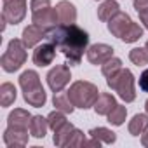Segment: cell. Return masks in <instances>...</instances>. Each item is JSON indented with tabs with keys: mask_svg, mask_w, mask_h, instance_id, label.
Wrapping results in <instances>:
<instances>
[{
	"mask_svg": "<svg viewBox=\"0 0 148 148\" xmlns=\"http://www.w3.org/2000/svg\"><path fill=\"white\" fill-rule=\"evenodd\" d=\"M45 40L52 42L63 52L70 66L80 64L84 52L89 49V33L77 25H56L47 30Z\"/></svg>",
	"mask_w": 148,
	"mask_h": 148,
	"instance_id": "6da1fadb",
	"label": "cell"
},
{
	"mask_svg": "<svg viewBox=\"0 0 148 148\" xmlns=\"http://www.w3.org/2000/svg\"><path fill=\"white\" fill-rule=\"evenodd\" d=\"M19 87L23 91V98L30 106L42 108L47 101V92L40 84V75L35 70H25L19 75Z\"/></svg>",
	"mask_w": 148,
	"mask_h": 148,
	"instance_id": "7a4b0ae2",
	"label": "cell"
},
{
	"mask_svg": "<svg viewBox=\"0 0 148 148\" xmlns=\"http://www.w3.org/2000/svg\"><path fill=\"white\" fill-rule=\"evenodd\" d=\"M66 92H68V98L71 99V103L75 105V108H82V110L94 106L96 99L99 98L98 86H94L92 82H87V80L73 82Z\"/></svg>",
	"mask_w": 148,
	"mask_h": 148,
	"instance_id": "3957f363",
	"label": "cell"
},
{
	"mask_svg": "<svg viewBox=\"0 0 148 148\" xmlns=\"http://www.w3.org/2000/svg\"><path fill=\"white\" fill-rule=\"evenodd\" d=\"M106 84L112 91L119 94V98L125 103H132L136 99V87H134V75L127 68L119 70L115 75L106 79Z\"/></svg>",
	"mask_w": 148,
	"mask_h": 148,
	"instance_id": "277c9868",
	"label": "cell"
},
{
	"mask_svg": "<svg viewBox=\"0 0 148 148\" xmlns=\"http://www.w3.org/2000/svg\"><path fill=\"white\" fill-rule=\"evenodd\" d=\"M26 49H28V47L25 45V42H23L21 38H12V40L9 42V45H7V51L2 54V58H0L2 70L7 71V73L18 71V70L25 64V61H26V58H28Z\"/></svg>",
	"mask_w": 148,
	"mask_h": 148,
	"instance_id": "5b68a950",
	"label": "cell"
},
{
	"mask_svg": "<svg viewBox=\"0 0 148 148\" xmlns=\"http://www.w3.org/2000/svg\"><path fill=\"white\" fill-rule=\"evenodd\" d=\"M45 79H47V86L52 92H61L70 84V79H71L68 63L66 64H56L54 68H51Z\"/></svg>",
	"mask_w": 148,
	"mask_h": 148,
	"instance_id": "8992f818",
	"label": "cell"
},
{
	"mask_svg": "<svg viewBox=\"0 0 148 148\" xmlns=\"http://www.w3.org/2000/svg\"><path fill=\"white\" fill-rule=\"evenodd\" d=\"M2 16L9 25H18L26 16V0H2Z\"/></svg>",
	"mask_w": 148,
	"mask_h": 148,
	"instance_id": "52a82bcc",
	"label": "cell"
},
{
	"mask_svg": "<svg viewBox=\"0 0 148 148\" xmlns=\"http://www.w3.org/2000/svg\"><path fill=\"white\" fill-rule=\"evenodd\" d=\"M56 45L52 42H44V44H38L33 51V56H32V61L33 64L37 66H49L52 64L54 58H56Z\"/></svg>",
	"mask_w": 148,
	"mask_h": 148,
	"instance_id": "ba28073f",
	"label": "cell"
},
{
	"mask_svg": "<svg viewBox=\"0 0 148 148\" xmlns=\"http://www.w3.org/2000/svg\"><path fill=\"white\" fill-rule=\"evenodd\" d=\"M86 56L91 64L98 66V64L106 63L110 58H113V47L108 44H94V45H89Z\"/></svg>",
	"mask_w": 148,
	"mask_h": 148,
	"instance_id": "9c48e42d",
	"label": "cell"
},
{
	"mask_svg": "<svg viewBox=\"0 0 148 148\" xmlns=\"http://www.w3.org/2000/svg\"><path fill=\"white\" fill-rule=\"evenodd\" d=\"M131 25H132L131 16H129L127 12H122V11H119V12L106 23L108 32H110L113 37H117V38H122V35L129 30Z\"/></svg>",
	"mask_w": 148,
	"mask_h": 148,
	"instance_id": "30bf717a",
	"label": "cell"
},
{
	"mask_svg": "<svg viewBox=\"0 0 148 148\" xmlns=\"http://www.w3.org/2000/svg\"><path fill=\"white\" fill-rule=\"evenodd\" d=\"M32 21H33L35 25L42 26L44 30H51V28H54L56 25H59L56 7H54V9H52V7H47V9L32 12Z\"/></svg>",
	"mask_w": 148,
	"mask_h": 148,
	"instance_id": "8fae6325",
	"label": "cell"
},
{
	"mask_svg": "<svg viewBox=\"0 0 148 148\" xmlns=\"http://www.w3.org/2000/svg\"><path fill=\"white\" fill-rule=\"evenodd\" d=\"M45 37H47V30H44L42 26L32 23V25H28V26L23 30L21 40L25 42V45H26L28 49H32V47H37L42 40H45Z\"/></svg>",
	"mask_w": 148,
	"mask_h": 148,
	"instance_id": "7c38bea8",
	"label": "cell"
},
{
	"mask_svg": "<svg viewBox=\"0 0 148 148\" xmlns=\"http://www.w3.org/2000/svg\"><path fill=\"white\" fill-rule=\"evenodd\" d=\"M32 117L28 110L25 108H14L9 117H7V127H14V129H19V131H30V122H32Z\"/></svg>",
	"mask_w": 148,
	"mask_h": 148,
	"instance_id": "4fadbf2b",
	"label": "cell"
},
{
	"mask_svg": "<svg viewBox=\"0 0 148 148\" xmlns=\"http://www.w3.org/2000/svg\"><path fill=\"white\" fill-rule=\"evenodd\" d=\"M56 12H58V19L59 25H75L77 21V9L71 2L68 0H61L56 4Z\"/></svg>",
	"mask_w": 148,
	"mask_h": 148,
	"instance_id": "5bb4252c",
	"label": "cell"
},
{
	"mask_svg": "<svg viewBox=\"0 0 148 148\" xmlns=\"http://www.w3.org/2000/svg\"><path fill=\"white\" fill-rule=\"evenodd\" d=\"M4 143L9 148L26 146L28 145V131H19L14 127H7L4 131Z\"/></svg>",
	"mask_w": 148,
	"mask_h": 148,
	"instance_id": "9a60e30c",
	"label": "cell"
},
{
	"mask_svg": "<svg viewBox=\"0 0 148 148\" xmlns=\"http://www.w3.org/2000/svg\"><path fill=\"white\" fill-rule=\"evenodd\" d=\"M119 103H117V99H115V96L113 94H110V92H99V98L96 99V103H94V112L98 113V115H103V117H108V113L117 106Z\"/></svg>",
	"mask_w": 148,
	"mask_h": 148,
	"instance_id": "2e32d148",
	"label": "cell"
},
{
	"mask_svg": "<svg viewBox=\"0 0 148 148\" xmlns=\"http://www.w3.org/2000/svg\"><path fill=\"white\" fill-rule=\"evenodd\" d=\"M49 120L47 117H42V115H33L32 117V122H30V134L37 139H42L45 138L47 131H49Z\"/></svg>",
	"mask_w": 148,
	"mask_h": 148,
	"instance_id": "e0dca14e",
	"label": "cell"
},
{
	"mask_svg": "<svg viewBox=\"0 0 148 148\" xmlns=\"http://www.w3.org/2000/svg\"><path fill=\"white\" fill-rule=\"evenodd\" d=\"M119 11H120V5L117 0H103V4L98 7V18L99 21L108 23Z\"/></svg>",
	"mask_w": 148,
	"mask_h": 148,
	"instance_id": "ac0fdd59",
	"label": "cell"
},
{
	"mask_svg": "<svg viewBox=\"0 0 148 148\" xmlns=\"http://www.w3.org/2000/svg\"><path fill=\"white\" fill-rule=\"evenodd\" d=\"M129 134L131 136H141L148 129V113H136L129 120Z\"/></svg>",
	"mask_w": 148,
	"mask_h": 148,
	"instance_id": "d6986e66",
	"label": "cell"
},
{
	"mask_svg": "<svg viewBox=\"0 0 148 148\" xmlns=\"http://www.w3.org/2000/svg\"><path fill=\"white\" fill-rule=\"evenodd\" d=\"M75 129H77V127L73 125L71 122H66L64 125H61L58 131H54V136H52L54 145H56V146H66L70 136L73 134V131H75Z\"/></svg>",
	"mask_w": 148,
	"mask_h": 148,
	"instance_id": "ffe728a7",
	"label": "cell"
},
{
	"mask_svg": "<svg viewBox=\"0 0 148 148\" xmlns=\"http://www.w3.org/2000/svg\"><path fill=\"white\" fill-rule=\"evenodd\" d=\"M18 98V91L14 87V84L11 82H4L0 86V105L2 106H11Z\"/></svg>",
	"mask_w": 148,
	"mask_h": 148,
	"instance_id": "44dd1931",
	"label": "cell"
},
{
	"mask_svg": "<svg viewBox=\"0 0 148 148\" xmlns=\"http://www.w3.org/2000/svg\"><path fill=\"white\" fill-rule=\"evenodd\" d=\"M52 105L56 106V110L63 112V113H71L75 110V105L71 103V99L68 98V92H54V98H52Z\"/></svg>",
	"mask_w": 148,
	"mask_h": 148,
	"instance_id": "7402d4cb",
	"label": "cell"
},
{
	"mask_svg": "<svg viewBox=\"0 0 148 148\" xmlns=\"http://www.w3.org/2000/svg\"><path fill=\"white\" fill-rule=\"evenodd\" d=\"M89 136L99 139V141L105 143V145H113V143L117 141V134H115L113 131L106 129V127H94V129L89 131Z\"/></svg>",
	"mask_w": 148,
	"mask_h": 148,
	"instance_id": "603a6c76",
	"label": "cell"
},
{
	"mask_svg": "<svg viewBox=\"0 0 148 148\" xmlns=\"http://www.w3.org/2000/svg\"><path fill=\"white\" fill-rule=\"evenodd\" d=\"M129 59L136 66H145L148 64V49L146 47H134L129 51Z\"/></svg>",
	"mask_w": 148,
	"mask_h": 148,
	"instance_id": "cb8c5ba5",
	"label": "cell"
},
{
	"mask_svg": "<svg viewBox=\"0 0 148 148\" xmlns=\"http://www.w3.org/2000/svg\"><path fill=\"white\" fill-rule=\"evenodd\" d=\"M119 70H122V59H120V58H115V56L110 58L106 63L101 64V73H103L106 79L112 77V75H115Z\"/></svg>",
	"mask_w": 148,
	"mask_h": 148,
	"instance_id": "d4e9b609",
	"label": "cell"
},
{
	"mask_svg": "<svg viewBox=\"0 0 148 148\" xmlns=\"http://www.w3.org/2000/svg\"><path fill=\"white\" fill-rule=\"evenodd\" d=\"M127 117V108L124 105H117L110 113H108V122L112 125H122Z\"/></svg>",
	"mask_w": 148,
	"mask_h": 148,
	"instance_id": "484cf974",
	"label": "cell"
},
{
	"mask_svg": "<svg viewBox=\"0 0 148 148\" xmlns=\"http://www.w3.org/2000/svg\"><path fill=\"white\" fill-rule=\"evenodd\" d=\"M143 37V28L138 25V23H134L132 21V25L129 26V30L122 35V42H125V44H134V42H138L139 38Z\"/></svg>",
	"mask_w": 148,
	"mask_h": 148,
	"instance_id": "4316f807",
	"label": "cell"
},
{
	"mask_svg": "<svg viewBox=\"0 0 148 148\" xmlns=\"http://www.w3.org/2000/svg\"><path fill=\"white\" fill-rule=\"evenodd\" d=\"M64 115H66V113H63V112H59V110H54V112H51V113L47 115L49 127H51V131H52V132H54V131H58L61 125H64V124L68 122Z\"/></svg>",
	"mask_w": 148,
	"mask_h": 148,
	"instance_id": "83f0119b",
	"label": "cell"
},
{
	"mask_svg": "<svg viewBox=\"0 0 148 148\" xmlns=\"http://www.w3.org/2000/svg\"><path fill=\"white\" fill-rule=\"evenodd\" d=\"M84 145H86V134L80 129H75V131H73V134L70 136L66 146H84Z\"/></svg>",
	"mask_w": 148,
	"mask_h": 148,
	"instance_id": "f1b7e54d",
	"label": "cell"
},
{
	"mask_svg": "<svg viewBox=\"0 0 148 148\" xmlns=\"http://www.w3.org/2000/svg\"><path fill=\"white\" fill-rule=\"evenodd\" d=\"M30 7H32V12L47 9V7H51V0H32V2H30Z\"/></svg>",
	"mask_w": 148,
	"mask_h": 148,
	"instance_id": "f546056e",
	"label": "cell"
},
{
	"mask_svg": "<svg viewBox=\"0 0 148 148\" xmlns=\"http://www.w3.org/2000/svg\"><path fill=\"white\" fill-rule=\"evenodd\" d=\"M139 89L143 92H148V68L139 75Z\"/></svg>",
	"mask_w": 148,
	"mask_h": 148,
	"instance_id": "4dcf8cb0",
	"label": "cell"
},
{
	"mask_svg": "<svg viewBox=\"0 0 148 148\" xmlns=\"http://www.w3.org/2000/svg\"><path fill=\"white\" fill-rule=\"evenodd\" d=\"M134 9L138 12H143V11H148V0H134L132 2Z\"/></svg>",
	"mask_w": 148,
	"mask_h": 148,
	"instance_id": "1f68e13d",
	"label": "cell"
},
{
	"mask_svg": "<svg viewBox=\"0 0 148 148\" xmlns=\"http://www.w3.org/2000/svg\"><path fill=\"white\" fill-rule=\"evenodd\" d=\"M139 14V21L143 23V26L148 30V11H143V12H138Z\"/></svg>",
	"mask_w": 148,
	"mask_h": 148,
	"instance_id": "d6a6232c",
	"label": "cell"
},
{
	"mask_svg": "<svg viewBox=\"0 0 148 148\" xmlns=\"http://www.w3.org/2000/svg\"><path fill=\"white\" fill-rule=\"evenodd\" d=\"M101 145H103V143H101L99 139H96V138H92V139H89V141L86 139V145H84V146H98V148H99Z\"/></svg>",
	"mask_w": 148,
	"mask_h": 148,
	"instance_id": "836d02e7",
	"label": "cell"
},
{
	"mask_svg": "<svg viewBox=\"0 0 148 148\" xmlns=\"http://www.w3.org/2000/svg\"><path fill=\"white\" fill-rule=\"evenodd\" d=\"M141 145L148 148V129H146V131H145V132L141 134Z\"/></svg>",
	"mask_w": 148,
	"mask_h": 148,
	"instance_id": "e575fe53",
	"label": "cell"
},
{
	"mask_svg": "<svg viewBox=\"0 0 148 148\" xmlns=\"http://www.w3.org/2000/svg\"><path fill=\"white\" fill-rule=\"evenodd\" d=\"M145 110H146V113H148V99L145 101Z\"/></svg>",
	"mask_w": 148,
	"mask_h": 148,
	"instance_id": "d590c367",
	"label": "cell"
},
{
	"mask_svg": "<svg viewBox=\"0 0 148 148\" xmlns=\"http://www.w3.org/2000/svg\"><path fill=\"white\" fill-rule=\"evenodd\" d=\"M145 47H146V49H148V40H146V44H145Z\"/></svg>",
	"mask_w": 148,
	"mask_h": 148,
	"instance_id": "8d00e7d4",
	"label": "cell"
}]
</instances>
